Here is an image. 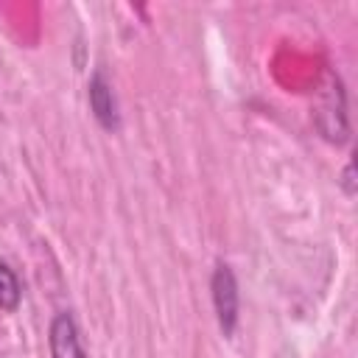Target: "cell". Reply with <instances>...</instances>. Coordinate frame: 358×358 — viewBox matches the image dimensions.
<instances>
[{"mask_svg":"<svg viewBox=\"0 0 358 358\" xmlns=\"http://www.w3.org/2000/svg\"><path fill=\"white\" fill-rule=\"evenodd\" d=\"M213 302H215V313L224 336H232L238 324V285H235L232 268L224 263H218L213 274Z\"/></svg>","mask_w":358,"mask_h":358,"instance_id":"6da1fadb","label":"cell"},{"mask_svg":"<svg viewBox=\"0 0 358 358\" xmlns=\"http://www.w3.org/2000/svg\"><path fill=\"white\" fill-rule=\"evenodd\" d=\"M48 341H50V358H87L70 313H56V319L50 322Z\"/></svg>","mask_w":358,"mask_h":358,"instance_id":"7a4b0ae2","label":"cell"},{"mask_svg":"<svg viewBox=\"0 0 358 358\" xmlns=\"http://www.w3.org/2000/svg\"><path fill=\"white\" fill-rule=\"evenodd\" d=\"M90 106L95 112V117L106 126V129H115L117 126V115H115V98H112V90L103 84L101 76H95L90 81Z\"/></svg>","mask_w":358,"mask_h":358,"instance_id":"3957f363","label":"cell"},{"mask_svg":"<svg viewBox=\"0 0 358 358\" xmlns=\"http://www.w3.org/2000/svg\"><path fill=\"white\" fill-rule=\"evenodd\" d=\"M20 305V282H17V274L0 263V310H17Z\"/></svg>","mask_w":358,"mask_h":358,"instance_id":"277c9868","label":"cell"}]
</instances>
